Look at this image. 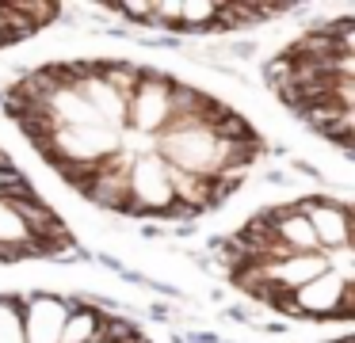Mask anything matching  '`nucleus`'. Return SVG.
I'll list each match as a JSON object with an SVG mask.
<instances>
[{"label":"nucleus","mask_w":355,"mask_h":343,"mask_svg":"<svg viewBox=\"0 0 355 343\" xmlns=\"http://www.w3.org/2000/svg\"><path fill=\"white\" fill-rule=\"evenodd\" d=\"M58 15L62 4L50 0H0V50L42 35L50 23H58Z\"/></svg>","instance_id":"7"},{"label":"nucleus","mask_w":355,"mask_h":343,"mask_svg":"<svg viewBox=\"0 0 355 343\" xmlns=\"http://www.w3.org/2000/svg\"><path fill=\"white\" fill-rule=\"evenodd\" d=\"M77 236L69 221L50 206L35 179L0 149V267L35 263V259L77 256Z\"/></svg>","instance_id":"5"},{"label":"nucleus","mask_w":355,"mask_h":343,"mask_svg":"<svg viewBox=\"0 0 355 343\" xmlns=\"http://www.w3.org/2000/svg\"><path fill=\"white\" fill-rule=\"evenodd\" d=\"M0 111L73 195L130 221L207 218L268 157L245 111L126 58L35 65L0 91Z\"/></svg>","instance_id":"1"},{"label":"nucleus","mask_w":355,"mask_h":343,"mask_svg":"<svg viewBox=\"0 0 355 343\" xmlns=\"http://www.w3.org/2000/svg\"><path fill=\"white\" fill-rule=\"evenodd\" d=\"M218 263L237 294L309 324H347L355 297L352 202L302 195L245 218L218 240Z\"/></svg>","instance_id":"2"},{"label":"nucleus","mask_w":355,"mask_h":343,"mask_svg":"<svg viewBox=\"0 0 355 343\" xmlns=\"http://www.w3.org/2000/svg\"><path fill=\"white\" fill-rule=\"evenodd\" d=\"M298 4H248V0H157V4H107L111 15L172 35H230L291 15Z\"/></svg>","instance_id":"6"},{"label":"nucleus","mask_w":355,"mask_h":343,"mask_svg":"<svg viewBox=\"0 0 355 343\" xmlns=\"http://www.w3.org/2000/svg\"><path fill=\"white\" fill-rule=\"evenodd\" d=\"M0 343H153L138 320L85 294H0Z\"/></svg>","instance_id":"4"},{"label":"nucleus","mask_w":355,"mask_h":343,"mask_svg":"<svg viewBox=\"0 0 355 343\" xmlns=\"http://www.w3.org/2000/svg\"><path fill=\"white\" fill-rule=\"evenodd\" d=\"M329 343H352V335L344 332V335H336V340H329Z\"/></svg>","instance_id":"8"},{"label":"nucleus","mask_w":355,"mask_h":343,"mask_svg":"<svg viewBox=\"0 0 355 343\" xmlns=\"http://www.w3.org/2000/svg\"><path fill=\"white\" fill-rule=\"evenodd\" d=\"M271 96L294 114L306 130L352 152L355 122V19L336 15L329 23H313L263 65Z\"/></svg>","instance_id":"3"}]
</instances>
